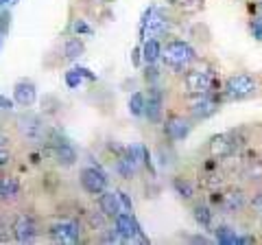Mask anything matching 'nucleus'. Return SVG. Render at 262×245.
I'll use <instances>...</instances> for the list:
<instances>
[{"label": "nucleus", "mask_w": 262, "mask_h": 245, "mask_svg": "<svg viewBox=\"0 0 262 245\" xmlns=\"http://www.w3.org/2000/svg\"><path fill=\"white\" fill-rule=\"evenodd\" d=\"M0 35H3V33H0ZM0 39H3V37H0Z\"/></svg>", "instance_id": "nucleus-36"}, {"label": "nucleus", "mask_w": 262, "mask_h": 245, "mask_svg": "<svg viewBox=\"0 0 262 245\" xmlns=\"http://www.w3.org/2000/svg\"><path fill=\"white\" fill-rule=\"evenodd\" d=\"M118 199H120V203L127 208V212H134V206H131V199H129V195L127 193H118Z\"/></svg>", "instance_id": "nucleus-31"}, {"label": "nucleus", "mask_w": 262, "mask_h": 245, "mask_svg": "<svg viewBox=\"0 0 262 245\" xmlns=\"http://www.w3.org/2000/svg\"><path fill=\"white\" fill-rule=\"evenodd\" d=\"M142 53H144V62L149 64V66H155V64L160 62V57H162V44L158 42V37H149V39H146Z\"/></svg>", "instance_id": "nucleus-20"}, {"label": "nucleus", "mask_w": 262, "mask_h": 245, "mask_svg": "<svg viewBox=\"0 0 262 245\" xmlns=\"http://www.w3.org/2000/svg\"><path fill=\"white\" fill-rule=\"evenodd\" d=\"M210 206L214 212L221 215H241V212L247 208V193L238 186H221V189L210 191Z\"/></svg>", "instance_id": "nucleus-2"}, {"label": "nucleus", "mask_w": 262, "mask_h": 245, "mask_svg": "<svg viewBox=\"0 0 262 245\" xmlns=\"http://www.w3.org/2000/svg\"><path fill=\"white\" fill-rule=\"evenodd\" d=\"M221 110V94L208 92V94H196L188 99V114L194 120H206Z\"/></svg>", "instance_id": "nucleus-6"}, {"label": "nucleus", "mask_w": 262, "mask_h": 245, "mask_svg": "<svg viewBox=\"0 0 262 245\" xmlns=\"http://www.w3.org/2000/svg\"><path fill=\"white\" fill-rule=\"evenodd\" d=\"M129 112L134 114V116H142V114H144V94L142 92L131 94V99H129Z\"/></svg>", "instance_id": "nucleus-26"}, {"label": "nucleus", "mask_w": 262, "mask_h": 245, "mask_svg": "<svg viewBox=\"0 0 262 245\" xmlns=\"http://www.w3.org/2000/svg\"><path fill=\"white\" fill-rule=\"evenodd\" d=\"M114 228H116V232L120 234L122 241H140V243H149L146 236H142V228L140 223L136 221L134 212H118L116 217H114Z\"/></svg>", "instance_id": "nucleus-7"}, {"label": "nucleus", "mask_w": 262, "mask_h": 245, "mask_svg": "<svg viewBox=\"0 0 262 245\" xmlns=\"http://www.w3.org/2000/svg\"><path fill=\"white\" fill-rule=\"evenodd\" d=\"M18 0H0V7H7V5H15Z\"/></svg>", "instance_id": "nucleus-34"}, {"label": "nucleus", "mask_w": 262, "mask_h": 245, "mask_svg": "<svg viewBox=\"0 0 262 245\" xmlns=\"http://www.w3.org/2000/svg\"><path fill=\"white\" fill-rule=\"evenodd\" d=\"M37 99V90L35 84L29 79H20L18 84L13 86V103L22 105V108H31L33 103Z\"/></svg>", "instance_id": "nucleus-15"}, {"label": "nucleus", "mask_w": 262, "mask_h": 245, "mask_svg": "<svg viewBox=\"0 0 262 245\" xmlns=\"http://www.w3.org/2000/svg\"><path fill=\"white\" fill-rule=\"evenodd\" d=\"M258 15H262V0L258 3Z\"/></svg>", "instance_id": "nucleus-35"}, {"label": "nucleus", "mask_w": 262, "mask_h": 245, "mask_svg": "<svg viewBox=\"0 0 262 245\" xmlns=\"http://www.w3.org/2000/svg\"><path fill=\"white\" fill-rule=\"evenodd\" d=\"M144 116L151 122H160L164 116V99L158 88H149V96H144Z\"/></svg>", "instance_id": "nucleus-14"}, {"label": "nucleus", "mask_w": 262, "mask_h": 245, "mask_svg": "<svg viewBox=\"0 0 262 245\" xmlns=\"http://www.w3.org/2000/svg\"><path fill=\"white\" fill-rule=\"evenodd\" d=\"M173 5H175L182 13L194 15V13L203 11V7H206V0H173Z\"/></svg>", "instance_id": "nucleus-23"}, {"label": "nucleus", "mask_w": 262, "mask_h": 245, "mask_svg": "<svg viewBox=\"0 0 262 245\" xmlns=\"http://www.w3.org/2000/svg\"><path fill=\"white\" fill-rule=\"evenodd\" d=\"M190 120H188L186 116H182V114H170V116L164 120V134H166L168 140H184V138H188V134H190Z\"/></svg>", "instance_id": "nucleus-12"}, {"label": "nucleus", "mask_w": 262, "mask_h": 245, "mask_svg": "<svg viewBox=\"0 0 262 245\" xmlns=\"http://www.w3.org/2000/svg\"><path fill=\"white\" fill-rule=\"evenodd\" d=\"M11 162V147H9V140L5 136H0V169L7 167Z\"/></svg>", "instance_id": "nucleus-27"}, {"label": "nucleus", "mask_w": 262, "mask_h": 245, "mask_svg": "<svg viewBox=\"0 0 262 245\" xmlns=\"http://www.w3.org/2000/svg\"><path fill=\"white\" fill-rule=\"evenodd\" d=\"M83 53H85V46H83V42H81L79 37H72V39H68V42L63 44L66 59H79Z\"/></svg>", "instance_id": "nucleus-24"}, {"label": "nucleus", "mask_w": 262, "mask_h": 245, "mask_svg": "<svg viewBox=\"0 0 262 245\" xmlns=\"http://www.w3.org/2000/svg\"><path fill=\"white\" fill-rule=\"evenodd\" d=\"M214 236H216V241L223 243V245H238L241 243V236L236 234V230L229 228V226H216Z\"/></svg>", "instance_id": "nucleus-21"}, {"label": "nucleus", "mask_w": 262, "mask_h": 245, "mask_svg": "<svg viewBox=\"0 0 262 245\" xmlns=\"http://www.w3.org/2000/svg\"><path fill=\"white\" fill-rule=\"evenodd\" d=\"M48 236H51V241H55V243L72 245V243H79L81 230L75 221H55L48 228Z\"/></svg>", "instance_id": "nucleus-10"}, {"label": "nucleus", "mask_w": 262, "mask_h": 245, "mask_svg": "<svg viewBox=\"0 0 262 245\" xmlns=\"http://www.w3.org/2000/svg\"><path fill=\"white\" fill-rule=\"evenodd\" d=\"M85 79H94V75H90V70L88 68H72L66 72V84H68V88H79L81 86V81Z\"/></svg>", "instance_id": "nucleus-25"}, {"label": "nucleus", "mask_w": 262, "mask_h": 245, "mask_svg": "<svg viewBox=\"0 0 262 245\" xmlns=\"http://www.w3.org/2000/svg\"><path fill=\"white\" fill-rule=\"evenodd\" d=\"M98 208H101L103 217L114 219L120 212V199H118V193H112L105 189L101 195H98Z\"/></svg>", "instance_id": "nucleus-16"}, {"label": "nucleus", "mask_w": 262, "mask_h": 245, "mask_svg": "<svg viewBox=\"0 0 262 245\" xmlns=\"http://www.w3.org/2000/svg\"><path fill=\"white\" fill-rule=\"evenodd\" d=\"M11 230H13V236L18 243H33L37 239V221L31 215L15 217Z\"/></svg>", "instance_id": "nucleus-11"}, {"label": "nucleus", "mask_w": 262, "mask_h": 245, "mask_svg": "<svg viewBox=\"0 0 262 245\" xmlns=\"http://www.w3.org/2000/svg\"><path fill=\"white\" fill-rule=\"evenodd\" d=\"M0 110H13V101L7 99L5 94H0Z\"/></svg>", "instance_id": "nucleus-32"}, {"label": "nucleus", "mask_w": 262, "mask_h": 245, "mask_svg": "<svg viewBox=\"0 0 262 245\" xmlns=\"http://www.w3.org/2000/svg\"><path fill=\"white\" fill-rule=\"evenodd\" d=\"M79 182H81V189L88 195H101L107 189V175L98 167H85L79 175Z\"/></svg>", "instance_id": "nucleus-9"}, {"label": "nucleus", "mask_w": 262, "mask_h": 245, "mask_svg": "<svg viewBox=\"0 0 262 245\" xmlns=\"http://www.w3.org/2000/svg\"><path fill=\"white\" fill-rule=\"evenodd\" d=\"M192 243H203V245H208V243H212L210 239H208V236H192V239H190Z\"/></svg>", "instance_id": "nucleus-33"}, {"label": "nucleus", "mask_w": 262, "mask_h": 245, "mask_svg": "<svg viewBox=\"0 0 262 245\" xmlns=\"http://www.w3.org/2000/svg\"><path fill=\"white\" fill-rule=\"evenodd\" d=\"M249 31L258 42H262V15H256V18L249 20Z\"/></svg>", "instance_id": "nucleus-29"}, {"label": "nucleus", "mask_w": 262, "mask_h": 245, "mask_svg": "<svg viewBox=\"0 0 262 245\" xmlns=\"http://www.w3.org/2000/svg\"><path fill=\"white\" fill-rule=\"evenodd\" d=\"M247 206L251 208L253 215H256V217L260 219V221H262V191H256V193L251 195V199H249Z\"/></svg>", "instance_id": "nucleus-28"}, {"label": "nucleus", "mask_w": 262, "mask_h": 245, "mask_svg": "<svg viewBox=\"0 0 262 245\" xmlns=\"http://www.w3.org/2000/svg\"><path fill=\"white\" fill-rule=\"evenodd\" d=\"M20 197V182L15 177H0V201L9 203Z\"/></svg>", "instance_id": "nucleus-17"}, {"label": "nucleus", "mask_w": 262, "mask_h": 245, "mask_svg": "<svg viewBox=\"0 0 262 245\" xmlns=\"http://www.w3.org/2000/svg\"><path fill=\"white\" fill-rule=\"evenodd\" d=\"M258 92V84L256 79L247 72H238V75H232L227 77L223 90H221V99H227V101H243V99H249Z\"/></svg>", "instance_id": "nucleus-5"}, {"label": "nucleus", "mask_w": 262, "mask_h": 245, "mask_svg": "<svg viewBox=\"0 0 262 245\" xmlns=\"http://www.w3.org/2000/svg\"><path fill=\"white\" fill-rule=\"evenodd\" d=\"M249 138L245 129H229V132L223 134H216L208 140V153L210 158L214 160H227V158H234L247 147Z\"/></svg>", "instance_id": "nucleus-1"}, {"label": "nucleus", "mask_w": 262, "mask_h": 245, "mask_svg": "<svg viewBox=\"0 0 262 245\" xmlns=\"http://www.w3.org/2000/svg\"><path fill=\"white\" fill-rule=\"evenodd\" d=\"M160 59L164 62V66H168L170 70L186 72L196 62V51L188 42H184V39H168V42L162 46Z\"/></svg>", "instance_id": "nucleus-4"}, {"label": "nucleus", "mask_w": 262, "mask_h": 245, "mask_svg": "<svg viewBox=\"0 0 262 245\" xmlns=\"http://www.w3.org/2000/svg\"><path fill=\"white\" fill-rule=\"evenodd\" d=\"M199 182L203 189H208V191H214V189H221L225 182H223V173L219 171V160L214 158H210L206 162V167H203L199 171Z\"/></svg>", "instance_id": "nucleus-13"}, {"label": "nucleus", "mask_w": 262, "mask_h": 245, "mask_svg": "<svg viewBox=\"0 0 262 245\" xmlns=\"http://www.w3.org/2000/svg\"><path fill=\"white\" fill-rule=\"evenodd\" d=\"M173 191L179 195V197H182L184 201H190V199H194V184L190 182V179L188 177H173Z\"/></svg>", "instance_id": "nucleus-19"}, {"label": "nucleus", "mask_w": 262, "mask_h": 245, "mask_svg": "<svg viewBox=\"0 0 262 245\" xmlns=\"http://www.w3.org/2000/svg\"><path fill=\"white\" fill-rule=\"evenodd\" d=\"M184 90L188 96H196V94H208V92H219L221 81L216 77L214 68L210 66H190L184 75Z\"/></svg>", "instance_id": "nucleus-3"}, {"label": "nucleus", "mask_w": 262, "mask_h": 245, "mask_svg": "<svg viewBox=\"0 0 262 245\" xmlns=\"http://www.w3.org/2000/svg\"><path fill=\"white\" fill-rule=\"evenodd\" d=\"M72 31H75L77 35H92V29L88 27V22L85 20H75V24H72Z\"/></svg>", "instance_id": "nucleus-30"}, {"label": "nucleus", "mask_w": 262, "mask_h": 245, "mask_svg": "<svg viewBox=\"0 0 262 245\" xmlns=\"http://www.w3.org/2000/svg\"><path fill=\"white\" fill-rule=\"evenodd\" d=\"M192 217L201 228H212V223H214V210L210 203H194Z\"/></svg>", "instance_id": "nucleus-18"}, {"label": "nucleus", "mask_w": 262, "mask_h": 245, "mask_svg": "<svg viewBox=\"0 0 262 245\" xmlns=\"http://www.w3.org/2000/svg\"><path fill=\"white\" fill-rule=\"evenodd\" d=\"M243 175L247 179H256L262 177V162L256 156H249L243 160Z\"/></svg>", "instance_id": "nucleus-22"}, {"label": "nucleus", "mask_w": 262, "mask_h": 245, "mask_svg": "<svg viewBox=\"0 0 262 245\" xmlns=\"http://www.w3.org/2000/svg\"><path fill=\"white\" fill-rule=\"evenodd\" d=\"M46 142L51 145V153L53 158L63 167H72L77 162V151L63 136H59L57 132H48L46 134Z\"/></svg>", "instance_id": "nucleus-8"}]
</instances>
